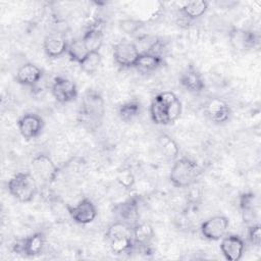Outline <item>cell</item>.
Segmentation results:
<instances>
[{
  "label": "cell",
  "instance_id": "obj_1",
  "mask_svg": "<svg viewBox=\"0 0 261 261\" xmlns=\"http://www.w3.org/2000/svg\"><path fill=\"white\" fill-rule=\"evenodd\" d=\"M181 102L170 91H163L155 95L150 104V117L155 124L168 125L174 123L181 115Z\"/></svg>",
  "mask_w": 261,
  "mask_h": 261
},
{
  "label": "cell",
  "instance_id": "obj_2",
  "mask_svg": "<svg viewBox=\"0 0 261 261\" xmlns=\"http://www.w3.org/2000/svg\"><path fill=\"white\" fill-rule=\"evenodd\" d=\"M105 114V101L100 93L87 90L82 98L77 113L79 121L87 128L95 129L102 123Z\"/></svg>",
  "mask_w": 261,
  "mask_h": 261
},
{
  "label": "cell",
  "instance_id": "obj_3",
  "mask_svg": "<svg viewBox=\"0 0 261 261\" xmlns=\"http://www.w3.org/2000/svg\"><path fill=\"white\" fill-rule=\"evenodd\" d=\"M202 172V167L196 161L188 157H180L174 160L171 166L169 181L175 188H189L197 181Z\"/></svg>",
  "mask_w": 261,
  "mask_h": 261
},
{
  "label": "cell",
  "instance_id": "obj_4",
  "mask_svg": "<svg viewBox=\"0 0 261 261\" xmlns=\"http://www.w3.org/2000/svg\"><path fill=\"white\" fill-rule=\"evenodd\" d=\"M9 194L21 203H29L34 200L38 193V185L31 172H16L7 182Z\"/></svg>",
  "mask_w": 261,
  "mask_h": 261
},
{
  "label": "cell",
  "instance_id": "obj_5",
  "mask_svg": "<svg viewBox=\"0 0 261 261\" xmlns=\"http://www.w3.org/2000/svg\"><path fill=\"white\" fill-rule=\"evenodd\" d=\"M31 165L35 174L45 184L50 185L58 177L59 167L54 163L48 154H37L33 157Z\"/></svg>",
  "mask_w": 261,
  "mask_h": 261
},
{
  "label": "cell",
  "instance_id": "obj_6",
  "mask_svg": "<svg viewBox=\"0 0 261 261\" xmlns=\"http://www.w3.org/2000/svg\"><path fill=\"white\" fill-rule=\"evenodd\" d=\"M45 244L46 236L42 231H38L24 239L16 241L12 245V251L15 254L25 257H36L43 252Z\"/></svg>",
  "mask_w": 261,
  "mask_h": 261
},
{
  "label": "cell",
  "instance_id": "obj_7",
  "mask_svg": "<svg viewBox=\"0 0 261 261\" xmlns=\"http://www.w3.org/2000/svg\"><path fill=\"white\" fill-rule=\"evenodd\" d=\"M112 55L114 62L121 68L134 67L140 55L135 42L121 41L113 45Z\"/></svg>",
  "mask_w": 261,
  "mask_h": 261
},
{
  "label": "cell",
  "instance_id": "obj_8",
  "mask_svg": "<svg viewBox=\"0 0 261 261\" xmlns=\"http://www.w3.org/2000/svg\"><path fill=\"white\" fill-rule=\"evenodd\" d=\"M229 219L224 215H215L203 221L200 231L204 239L208 241H220L227 232Z\"/></svg>",
  "mask_w": 261,
  "mask_h": 261
},
{
  "label": "cell",
  "instance_id": "obj_9",
  "mask_svg": "<svg viewBox=\"0 0 261 261\" xmlns=\"http://www.w3.org/2000/svg\"><path fill=\"white\" fill-rule=\"evenodd\" d=\"M20 136L25 140L38 138L44 129V119L37 113H25L21 115L16 122Z\"/></svg>",
  "mask_w": 261,
  "mask_h": 261
},
{
  "label": "cell",
  "instance_id": "obj_10",
  "mask_svg": "<svg viewBox=\"0 0 261 261\" xmlns=\"http://www.w3.org/2000/svg\"><path fill=\"white\" fill-rule=\"evenodd\" d=\"M66 210L70 218L77 224H89L97 216V208L89 198L82 199L76 205H66Z\"/></svg>",
  "mask_w": 261,
  "mask_h": 261
},
{
  "label": "cell",
  "instance_id": "obj_11",
  "mask_svg": "<svg viewBox=\"0 0 261 261\" xmlns=\"http://www.w3.org/2000/svg\"><path fill=\"white\" fill-rule=\"evenodd\" d=\"M113 213L118 219L133 228L139 221V200L137 197H130L123 202L117 203L113 207Z\"/></svg>",
  "mask_w": 261,
  "mask_h": 261
},
{
  "label": "cell",
  "instance_id": "obj_12",
  "mask_svg": "<svg viewBox=\"0 0 261 261\" xmlns=\"http://www.w3.org/2000/svg\"><path fill=\"white\" fill-rule=\"evenodd\" d=\"M51 93L57 102L66 104L76 99L77 88L71 80L64 76H56L52 82Z\"/></svg>",
  "mask_w": 261,
  "mask_h": 261
},
{
  "label": "cell",
  "instance_id": "obj_13",
  "mask_svg": "<svg viewBox=\"0 0 261 261\" xmlns=\"http://www.w3.org/2000/svg\"><path fill=\"white\" fill-rule=\"evenodd\" d=\"M231 46L239 51H248L255 48L259 43V36L254 31L232 28L228 34Z\"/></svg>",
  "mask_w": 261,
  "mask_h": 261
},
{
  "label": "cell",
  "instance_id": "obj_14",
  "mask_svg": "<svg viewBox=\"0 0 261 261\" xmlns=\"http://www.w3.org/2000/svg\"><path fill=\"white\" fill-rule=\"evenodd\" d=\"M204 111L208 118L214 123H224L231 115L230 106L220 98H210L204 106Z\"/></svg>",
  "mask_w": 261,
  "mask_h": 261
},
{
  "label": "cell",
  "instance_id": "obj_15",
  "mask_svg": "<svg viewBox=\"0 0 261 261\" xmlns=\"http://www.w3.org/2000/svg\"><path fill=\"white\" fill-rule=\"evenodd\" d=\"M220 241V252L225 260L239 261L242 259L245 252V242L240 236H224Z\"/></svg>",
  "mask_w": 261,
  "mask_h": 261
},
{
  "label": "cell",
  "instance_id": "obj_16",
  "mask_svg": "<svg viewBox=\"0 0 261 261\" xmlns=\"http://www.w3.org/2000/svg\"><path fill=\"white\" fill-rule=\"evenodd\" d=\"M178 80L180 86L192 94H200L206 87L202 74L193 65H189L180 73Z\"/></svg>",
  "mask_w": 261,
  "mask_h": 261
},
{
  "label": "cell",
  "instance_id": "obj_17",
  "mask_svg": "<svg viewBox=\"0 0 261 261\" xmlns=\"http://www.w3.org/2000/svg\"><path fill=\"white\" fill-rule=\"evenodd\" d=\"M43 77V70L36 64L28 62L22 64L16 71L15 81L17 84L35 87Z\"/></svg>",
  "mask_w": 261,
  "mask_h": 261
},
{
  "label": "cell",
  "instance_id": "obj_18",
  "mask_svg": "<svg viewBox=\"0 0 261 261\" xmlns=\"http://www.w3.org/2000/svg\"><path fill=\"white\" fill-rule=\"evenodd\" d=\"M67 41L59 34H48L43 40L45 54L52 59L62 56L67 51Z\"/></svg>",
  "mask_w": 261,
  "mask_h": 261
},
{
  "label": "cell",
  "instance_id": "obj_19",
  "mask_svg": "<svg viewBox=\"0 0 261 261\" xmlns=\"http://www.w3.org/2000/svg\"><path fill=\"white\" fill-rule=\"evenodd\" d=\"M164 63V59L160 54L141 53L136 61L134 68L143 74H148L159 69Z\"/></svg>",
  "mask_w": 261,
  "mask_h": 261
},
{
  "label": "cell",
  "instance_id": "obj_20",
  "mask_svg": "<svg viewBox=\"0 0 261 261\" xmlns=\"http://www.w3.org/2000/svg\"><path fill=\"white\" fill-rule=\"evenodd\" d=\"M132 236L135 246L146 248L155 237L153 226L148 222H138L132 228Z\"/></svg>",
  "mask_w": 261,
  "mask_h": 261
},
{
  "label": "cell",
  "instance_id": "obj_21",
  "mask_svg": "<svg viewBox=\"0 0 261 261\" xmlns=\"http://www.w3.org/2000/svg\"><path fill=\"white\" fill-rule=\"evenodd\" d=\"M103 31L99 25L90 27L82 37V40L89 52H100L103 45Z\"/></svg>",
  "mask_w": 261,
  "mask_h": 261
},
{
  "label": "cell",
  "instance_id": "obj_22",
  "mask_svg": "<svg viewBox=\"0 0 261 261\" xmlns=\"http://www.w3.org/2000/svg\"><path fill=\"white\" fill-rule=\"evenodd\" d=\"M239 207L246 222L253 220L257 208V196L253 192H245L239 196Z\"/></svg>",
  "mask_w": 261,
  "mask_h": 261
},
{
  "label": "cell",
  "instance_id": "obj_23",
  "mask_svg": "<svg viewBox=\"0 0 261 261\" xmlns=\"http://www.w3.org/2000/svg\"><path fill=\"white\" fill-rule=\"evenodd\" d=\"M208 5V2L204 0L187 2L179 8V13L187 20H195L206 13Z\"/></svg>",
  "mask_w": 261,
  "mask_h": 261
},
{
  "label": "cell",
  "instance_id": "obj_24",
  "mask_svg": "<svg viewBox=\"0 0 261 261\" xmlns=\"http://www.w3.org/2000/svg\"><path fill=\"white\" fill-rule=\"evenodd\" d=\"M158 146L162 154L168 160H176L179 155V146L176 141L166 133H161L157 137Z\"/></svg>",
  "mask_w": 261,
  "mask_h": 261
},
{
  "label": "cell",
  "instance_id": "obj_25",
  "mask_svg": "<svg viewBox=\"0 0 261 261\" xmlns=\"http://www.w3.org/2000/svg\"><path fill=\"white\" fill-rule=\"evenodd\" d=\"M142 111V105L138 100H130L122 103L118 109L117 114L119 118L124 122L134 121Z\"/></svg>",
  "mask_w": 261,
  "mask_h": 261
},
{
  "label": "cell",
  "instance_id": "obj_26",
  "mask_svg": "<svg viewBox=\"0 0 261 261\" xmlns=\"http://www.w3.org/2000/svg\"><path fill=\"white\" fill-rule=\"evenodd\" d=\"M109 242V247L112 253L120 255L123 253H129L135 248V243L132 236H123L112 239Z\"/></svg>",
  "mask_w": 261,
  "mask_h": 261
},
{
  "label": "cell",
  "instance_id": "obj_27",
  "mask_svg": "<svg viewBox=\"0 0 261 261\" xmlns=\"http://www.w3.org/2000/svg\"><path fill=\"white\" fill-rule=\"evenodd\" d=\"M66 53L71 61L80 63L88 55L89 51L86 48L82 38H76L68 43Z\"/></svg>",
  "mask_w": 261,
  "mask_h": 261
},
{
  "label": "cell",
  "instance_id": "obj_28",
  "mask_svg": "<svg viewBox=\"0 0 261 261\" xmlns=\"http://www.w3.org/2000/svg\"><path fill=\"white\" fill-rule=\"evenodd\" d=\"M101 60L102 56L100 52H89L88 55L79 63V65L86 74L91 75L98 70Z\"/></svg>",
  "mask_w": 261,
  "mask_h": 261
},
{
  "label": "cell",
  "instance_id": "obj_29",
  "mask_svg": "<svg viewBox=\"0 0 261 261\" xmlns=\"http://www.w3.org/2000/svg\"><path fill=\"white\" fill-rule=\"evenodd\" d=\"M123 236H132V227L118 220L111 223L105 231V238L107 241Z\"/></svg>",
  "mask_w": 261,
  "mask_h": 261
},
{
  "label": "cell",
  "instance_id": "obj_30",
  "mask_svg": "<svg viewBox=\"0 0 261 261\" xmlns=\"http://www.w3.org/2000/svg\"><path fill=\"white\" fill-rule=\"evenodd\" d=\"M116 180L125 190H132L136 184V177L130 168L124 167L118 170L116 174Z\"/></svg>",
  "mask_w": 261,
  "mask_h": 261
},
{
  "label": "cell",
  "instance_id": "obj_31",
  "mask_svg": "<svg viewBox=\"0 0 261 261\" xmlns=\"http://www.w3.org/2000/svg\"><path fill=\"white\" fill-rule=\"evenodd\" d=\"M143 25H144L143 21L135 18H125L119 21L120 30L128 35L136 34L143 28Z\"/></svg>",
  "mask_w": 261,
  "mask_h": 261
},
{
  "label": "cell",
  "instance_id": "obj_32",
  "mask_svg": "<svg viewBox=\"0 0 261 261\" xmlns=\"http://www.w3.org/2000/svg\"><path fill=\"white\" fill-rule=\"evenodd\" d=\"M247 239L252 246L260 247L261 244V226L259 223H253L248 227Z\"/></svg>",
  "mask_w": 261,
  "mask_h": 261
}]
</instances>
